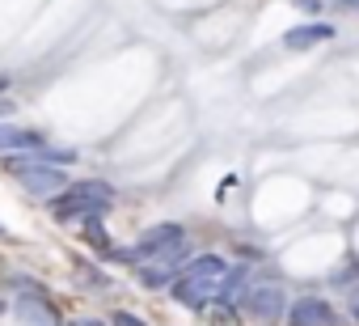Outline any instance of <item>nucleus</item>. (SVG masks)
I'll use <instances>...</instances> for the list:
<instances>
[{
  "mask_svg": "<svg viewBox=\"0 0 359 326\" xmlns=\"http://www.w3.org/2000/svg\"><path fill=\"white\" fill-rule=\"evenodd\" d=\"M182 250H187V237H182V229H177V225H156V229H148V233L135 242V250H127V259L144 263V259L182 254Z\"/></svg>",
  "mask_w": 359,
  "mask_h": 326,
  "instance_id": "3",
  "label": "nucleus"
},
{
  "mask_svg": "<svg viewBox=\"0 0 359 326\" xmlns=\"http://www.w3.org/2000/svg\"><path fill=\"white\" fill-rule=\"evenodd\" d=\"M9 110H18L13 102H5V98H0V115H9Z\"/></svg>",
  "mask_w": 359,
  "mask_h": 326,
  "instance_id": "15",
  "label": "nucleus"
},
{
  "mask_svg": "<svg viewBox=\"0 0 359 326\" xmlns=\"http://www.w3.org/2000/svg\"><path fill=\"white\" fill-rule=\"evenodd\" d=\"M208 326H237V318H233V309H229V305H220V309H212Z\"/></svg>",
  "mask_w": 359,
  "mask_h": 326,
  "instance_id": "12",
  "label": "nucleus"
},
{
  "mask_svg": "<svg viewBox=\"0 0 359 326\" xmlns=\"http://www.w3.org/2000/svg\"><path fill=\"white\" fill-rule=\"evenodd\" d=\"M355 322H359V301H355Z\"/></svg>",
  "mask_w": 359,
  "mask_h": 326,
  "instance_id": "18",
  "label": "nucleus"
},
{
  "mask_svg": "<svg viewBox=\"0 0 359 326\" xmlns=\"http://www.w3.org/2000/svg\"><path fill=\"white\" fill-rule=\"evenodd\" d=\"M245 313H254L258 322H275L283 313V288L279 284H254L245 292Z\"/></svg>",
  "mask_w": 359,
  "mask_h": 326,
  "instance_id": "4",
  "label": "nucleus"
},
{
  "mask_svg": "<svg viewBox=\"0 0 359 326\" xmlns=\"http://www.w3.org/2000/svg\"><path fill=\"white\" fill-rule=\"evenodd\" d=\"M0 313H5V301H0Z\"/></svg>",
  "mask_w": 359,
  "mask_h": 326,
  "instance_id": "20",
  "label": "nucleus"
},
{
  "mask_svg": "<svg viewBox=\"0 0 359 326\" xmlns=\"http://www.w3.org/2000/svg\"><path fill=\"white\" fill-rule=\"evenodd\" d=\"M0 93H5V77H0Z\"/></svg>",
  "mask_w": 359,
  "mask_h": 326,
  "instance_id": "19",
  "label": "nucleus"
},
{
  "mask_svg": "<svg viewBox=\"0 0 359 326\" xmlns=\"http://www.w3.org/2000/svg\"><path fill=\"white\" fill-rule=\"evenodd\" d=\"M287 322H292V326H338L334 309H330L321 296H300V301L292 305Z\"/></svg>",
  "mask_w": 359,
  "mask_h": 326,
  "instance_id": "5",
  "label": "nucleus"
},
{
  "mask_svg": "<svg viewBox=\"0 0 359 326\" xmlns=\"http://www.w3.org/2000/svg\"><path fill=\"white\" fill-rule=\"evenodd\" d=\"M110 322H114V326H144V322H140L135 313H123V309H118V313H114Z\"/></svg>",
  "mask_w": 359,
  "mask_h": 326,
  "instance_id": "13",
  "label": "nucleus"
},
{
  "mask_svg": "<svg viewBox=\"0 0 359 326\" xmlns=\"http://www.w3.org/2000/svg\"><path fill=\"white\" fill-rule=\"evenodd\" d=\"M110 200H114V191L102 187V183H72V187H64V191L51 200V212H55L60 221H72V216L102 221L106 208H110Z\"/></svg>",
  "mask_w": 359,
  "mask_h": 326,
  "instance_id": "1",
  "label": "nucleus"
},
{
  "mask_svg": "<svg viewBox=\"0 0 359 326\" xmlns=\"http://www.w3.org/2000/svg\"><path fill=\"white\" fill-rule=\"evenodd\" d=\"M22 148H43V136L39 131H22V127H9L0 123V152H22Z\"/></svg>",
  "mask_w": 359,
  "mask_h": 326,
  "instance_id": "9",
  "label": "nucleus"
},
{
  "mask_svg": "<svg viewBox=\"0 0 359 326\" xmlns=\"http://www.w3.org/2000/svg\"><path fill=\"white\" fill-rule=\"evenodd\" d=\"M72 326H102V322H72Z\"/></svg>",
  "mask_w": 359,
  "mask_h": 326,
  "instance_id": "17",
  "label": "nucleus"
},
{
  "mask_svg": "<svg viewBox=\"0 0 359 326\" xmlns=\"http://www.w3.org/2000/svg\"><path fill=\"white\" fill-rule=\"evenodd\" d=\"M325 39H334V30H330L325 22H313V26L287 30V34H283V47H287V51H309V47H317V43H325Z\"/></svg>",
  "mask_w": 359,
  "mask_h": 326,
  "instance_id": "7",
  "label": "nucleus"
},
{
  "mask_svg": "<svg viewBox=\"0 0 359 326\" xmlns=\"http://www.w3.org/2000/svg\"><path fill=\"white\" fill-rule=\"evenodd\" d=\"M342 5H346V9H359V0H342Z\"/></svg>",
  "mask_w": 359,
  "mask_h": 326,
  "instance_id": "16",
  "label": "nucleus"
},
{
  "mask_svg": "<svg viewBox=\"0 0 359 326\" xmlns=\"http://www.w3.org/2000/svg\"><path fill=\"white\" fill-rule=\"evenodd\" d=\"M13 174L18 183L30 191V195H43V200H55L64 187H68V174L60 166H51V161L34 157V161H13Z\"/></svg>",
  "mask_w": 359,
  "mask_h": 326,
  "instance_id": "2",
  "label": "nucleus"
},
{
  "mask_svg": "<svg viewBox=\"0 0 359 326\" xmlns=\"http://www.w3.org/2000/svg\"><path fill=\"white\" fill-rule=\"evenodd\" d=\"M18 318H22L26 326H55V309L43 305L39 296H22V301H18Z\"/></svg>",
  "mask_w": 359,
  "mask_h": 326,
  "instance_id": "10",
  "label": "nucleus"
},
{
  "mask_svg": "<svg viewBox=\"0 0 359 326\" xmlns=\"http://www.w3.org/2000/svg\"><path fill=\"white\" fill-rule=\"evenodd\" d=\"M81 284H89V288H106V275H102L97 267H85V263H81Z\"/></svg>",
  "mask_w": 359,
  "mask_h": 326,
  "instance_id": "11",
  "label": "nucleus"
},
{
  "mask_svg": "<svg viewBox=\"0 0 359 326\" xmlns=\"http://www.w3.org/2000/svg\"><path fill=\"white\" fill-rule=\"evenodd\" d=\"M177 259H182V254H165V259L144 263V267H140V284H144V288H169V284L177 280Z\"/></svg>",
  "mask_w": 359,
  "mask_h": 326,
  "instance_id": "6",
  "label": "nucleus"
},
{
  "mask_svg": "<svg viewBox=\"0 0 359 326\" xmlns=\"http://www.w3.org/2000/svg\"><path fill=\"white\" fill-rule=\"evenodd\" d=\"M296 9H304V13H317V9H321V0H296Z\"/></svg>",
  "mask_w": 359,
  "mask_h": 326,
  "instance_id": "14",
  "label": "nucleus"
},
{
  "mask_svg": "<svg viewBox=\"0 0 359 326\" xmlns=\"http://www.w3.org/2000/svg\"><path fill=\"white\" fill-rule=\"evenodd\" d=\"M177 275H191V280H224L229 275V263L220 254H199V259H191Z\"/></svg>",
  "mask_w": 359,
  "mask_h": 326,
  "instance_id": "8",
  "label": "nucleus"
}]
</instances>
